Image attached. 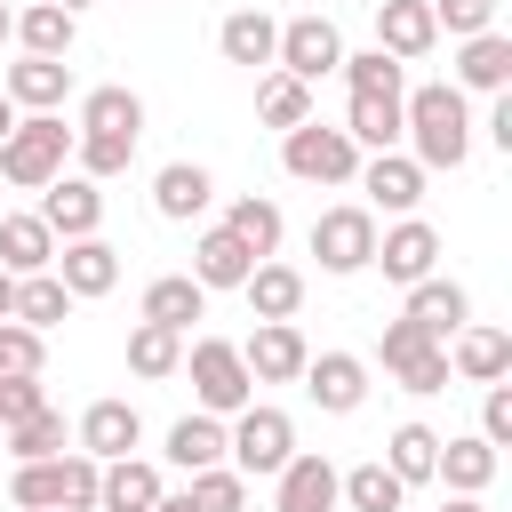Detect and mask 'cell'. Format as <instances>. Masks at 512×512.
Instances as JSON below:
<instances>
[{
  "instance_id": "3",
  "label": "cell",
  "mask_w": 512,
  "mask_h": 512,
  "mask_svg": "<svg viewBox=\"0 0 512 512\" xmlns=\"http://www.w3.org/2000/svg\"><path fill=\"white\" fill-rule=\"evenodd\" d=\"M288 456H296V424H288V408L248 400L240 416H224V464H232L240 480H272Z\"/></svg>"
},
{
  "instance_id": "16",
  "label": "cell",
  "mask_w": 512,
  "mask_h": 512,
  "mask_svg": "<svg viewBox=\"0 0 512 512\" xmlns=\"http://www.w3.org/2000/svg\"><path fill=\"white\" fill-rule=\"evenodd\" d=\"M32 216H40L56 240H88V232H104V192H96L88 176H56Z\"/></svg>"
},
{
  "instance_id": "53",
  "label": "cell",
  "mask_w": 512,
  "mask_h": 512,
  "mask_svg": "<svg viewBox=\"0 0 512 512\" xmlns=\"http://www.w3.org/2000/svg\"><path fill=\"white\" fill-rule=\"evenodd\" d=\"M8 312H16V280L0 272V320H8Z\"/></svg>"
},
{
  "instance_id": "12",
  "label": "cell",
  "mask_w": 512,
  "mask_h": 512,
  "mask_svg": "<svg viewBox=\"0 0 512 512\" xmlns=\"http://www.w3.org/2000/svg\"><path fill=\"white\" fill-rule=\"evenodd\" d=\"M296 384L312 392L320 416H352V408L368 400V360H360V352H312Z\"/></svg>"
},
{
  "instance_id": "5",
  "label": "cell",
  "mask_w": 512,
  "mask_h": 512,
  "mask_svg": "<svg viewBox=\"0 0 512 512\" xmlns=\"http://www.w3.org/2000/svg\"><path fill=\"white\" fill-rule=\"evenodd\" d=\"M280 168L296 184H352L360 176V144L344 128H328V120H304V128L280 136Z\"/></svg>"
},
{
  "instance_id": "9",
  "label": "cell",
  "mask_w": 512,
  "mask_h": 512,
  "mask_svg": "<svg viewBox=\"0 0 512 512\" xmlns=\"http://www.w3.org/2000/svg\"><path fill=\"white\" fill-rule=\"evenodd\" d=\"M48 272L64 280L72 304H88V296H112V288H120V248H112L104 232H88V240H56V264H48Z\"/></svg>"
},
{
  "instance_id": "1",
  "label": "cell",
  "mask_w": 512,
  "mask_h": 512,
  "mask_svg": "<svg viewBox=\"0 0 512 512\" xmlns=\"http://www.w3.org/2000/svg\"><path fill=\"white\" fill-rule=\"evenodd\" d=\"M400 136H408V160L424 168V176H456L464 160H472V112H464V88L456 80H424V88H408L400 96Z\"/></svg>"
},
{
  "instance_id": "45",
  "label": "cell",
  "mask_w": 512,
  "mask_h": 512,
  "mask_svg": "<svg viewBox=\"0 0 512 512\" xmlns=\"http://www.w3.org/2000/svg\"><path fill=\"white\" fill-rule=\"evenodd\" d=\"M424 8H432V32H448V40L496 32V0H424Z\"/></svg>"
},
{
  "instance_id": "38",
  "label": "cell",
  "mask_w": 512,
  "mask_h": 512,
  "mask_svg": "<svg viewBox=\"0 0 512 512\" xmlns=\"http://www.w3.org/2000/svg\"><path fill=\"white\" fill-rule=\"evenodd\" d=\"M224 232H232V240H240V248H248V256L264 264V256L280 248V232H288V224H280V208H272V200H256V192H240V200L224 208Z\"/></svg>"
},
{
  "instance_id": "42",
  "label": "cell",
  "mask_w": 512,
  "mask_h": 512,
  "mask_svg": "<svg viewBox=\"0 0 512 512\" xmlns=\"http://www.w3.org/2000/svg\"><path fill=\"white\" fill-rule=\"evenodd\" d=\"M8 504H16V512H64V472H56V456H48V464H16V472H8Z\"/></svg>"
},
{
  "instance_id": "8",
  "label": "cell",
  "mask_w": 512,
  "mask_h": 512,
  "mask_svg": "<svg viewBox=\"0 0 512 512\" xmlns=\"http://www.w3.org/2000/svg\"><path fill=\"white\" fill-rule=\"evenodd\" d=\"M344 64V32L328 24V16H288L280 24V48H272V72H288V80H304V88H320L328 72Z\"/></svg>"
},
{
  "instance_id": "23",
  "label": "cell",
  "mask_w": 512,
  "mask_h": 512,
  "mask_svg": "<svg viewBox=\"0 0 512 512\" xmlns=\"http://www.w3.org/2000/svg\"><path fill=\"white\" fill-rule=\"evenodd\" d=\"M8 40L24 48V56H72V40H80V16L72 8H56V0H32V8H16V24H8Z\"/></svg>"
},
{
  "instance_id": "55",
  "label": "cell",
  "mask_w": 512,
  "mask_h": 512,
  "mask_svg": "<svg viewBox=\"0 0 512 512\" xmlns=\"http://www.w3.org/2000/svg\"><path fill=\"white\" fill-rule=\"evenodd\" d=\"M8 24H16V8H0V40H8Z\"/></svg>"
},
{
  "instance_id": "48",
  "label": "cell",
  "mask_w": 512,
  "mask_h": 512,
  "mask_svg": "<svg viewBox=\"0 0 512 512\" xmlns=\"http://www.w3.org/2000/svg\"><path fill=\"white\" fill-rule=\"evenodd\" d=\"M480 440L512 448V384H480Z\"/></svg>"
},
{
  "instance_id": "51",
  "label": "cell",
  "mask_w": 512,
  "mask_h": 512,
  "mask_svg": "<svg viewBox=\"0 0 512 512\" xmlns=\"http://www.w3.org/2000/svg\"><path fill=\"white\" fill-rule=\"evenodd\" d=\"M440 512H488L480 496H440Z\"/></svg>"
},
{
  "instance_id": "28",
  "label": "cell",
  "mask_w": 512,
  "mask_h": 512,
  "mask_svg": "<svg viewBox=\"0 0 512 512\" xmlns=\"http://www.w3.org/2000/svg\"><path fill=\"white\" fill-rule=\"evenodd\" d=\"M240 296H248V312H256V320H296V312H304V272L264 256V264L240 280Z\"/></svg>"
},
{
  "instance_id": "13",
  "label": "cell",
  "mask_w": 512,
  "mask_h": 512,
  "mask_svg": "<svg viewBox=\"0 0 512 512\" xmlns=\"http://www.w3.org/2000/svg\"><path fill=\"white\" fill-rule=\"evenodd\" d=\"M352 184L368 192L360 208H384V216H416V200H424V168H416L408 152H368Z\"/></svg>"
},
{
  "instance_id": "41",
  "label": "cell",
  "mask_w": 512,
  "mask_h": 512,
  "mask_svg": "<svg viewBox=\"0 0 512 512\" xmlns=\"http://www.w3.org/2000/svg\"><path fill=\"white\" fill-rule=\"evenodd\" d=\"M336 72H344V88H352V96H408V64H392L384 48H360V56L344 48V64H336Z\"/></svg>"
},
{
  "instance_id": "18",
  "label": "cell",
  "mask_w": 512,
  "mask_h": 512,
  "mask_svg": "<svg viewBox=\"0 0 512 512\" xmlns=\"http://www.w3.org/2000/svg\"><path fill=\"white\" fill-rule=\"evenodd\" d=\"M400 320H416L432 344H448V336L472 320V296H464V280H440V272H432V280H416V288H408Z\"/></svg>"
},
{
  "instance_id": "4",
  "label": "cell",
  "mask_w": 512,
  "mask_h": 512,
  "mask_svg": "<svg viewBox=\"0 0 512 512\" xmlns=\"http://www.w3.org/2000/svg\"><path fill=\"white\" fill-rule=\"evenodd\" d=\"M184 368H192V400H200V416H240V408L256 400V376H248L240 344H224V336H192Z\"/></svg>"
},
{
  "instance_id": "46",
  "label": "cell",
  "mask_w": 512,
  "mask_h": 512,
  "mask_svg": "<svg viewBox=\"0 0 512 512\" xmlns=\"http://www.w3.org/2000/svg\"><path fill=\"white\" fill-rule=\"evenodd\" d=\"M40 360H48V336L0 320V376H40Z\"/></svg>"
},
{
  "instance_id": "26",
  "label": "cell",
  "mask_w": 512,
  "mask_h": 512,
  "mask_svg": "<svg viewBox=\"0 0 512 512\" xmlns=\"http://www.w3.org/2000/svg\"><path fill=\"white\" fill-rule=\"evenodd\" d=\"M56 264V232L24 208V216H0V272L8 280H32V272H48Z\"/></svg>"
},
{
  "instance_id": "11",
  "label": "cell",
  "mask_w": 512,
  "mask_h": 512,
  "mask_svg": "<svg viewBox=\"0 0 512 512\" xmlns=\"http://www.w3.org/2000/svg\"><path fill=\"white\" fill-rule=\"evenodd\" d=\"M384 280H400V288H416V280H432V264H440V232L424 224V216H400L392 232H376V256H368Z\"/></svg>"
},
{
  "instance_id": "15",
  "label": "cell",
  "mask_w": 512,
  "mask_h": 512,
  "mask_svg": "<svg viewBox=\"0 0 512 512\" xmlns=\"http://www.w3.org/2000/svg\"><path fill=\"white\" fill-rule=\"evenodd\" d=\"M448 376H456V384H504V376H512V336L488 328V320H464V328L448 336Z\"/></svg>"
},
{
  "instance_id": "17",
  "label": "cell",
  "mask_w": 512,
  "mask_h": 512,
  "mask_svg": "<svg viewBox=\"0 0 512 512\" xmlns=\"http://www.w3.org/2000/svg\"><path fill=\"white\" fill-rule=\"evenodd\" d=\"M272 512H336V464L296 448L280 472H272Z\"/></svg>"
},
{
  "instance_id": "29",
  "label": "cell",
  "mask_w": 512,
  "mask_h": 512,
  "mask_svg": "<svg viewBox=\"0 0 512 512\" xmlns=\"http://www.w3.org/2000/svg\"><path fill=\"white\" fill-rule=\"evenodd\" d=\"M200 312H208V288H200L192 272H160V280L144 288V312H136V320H152V328H176V336H184Z\"/></svg>"
},
{
  "instance_id": "37",
  "label": "cell",
  "mask_w": 512,
  "mask_h": 512,
  "mask_svg": "<svg viewBox=\"0 0 512 512\" xmlns=\"http://www.w3.org/2000/svg\"><path fill=\"white\" fill-rule=\"evenodd\" d=\"M336 504H352V512H400V504H408V488L384 472V456H368V464L336 472Z\"/></svg>"
},
{
  "instance_id": "22",
  "label": "cell",
  "mask_w": 512,
  "mask_h": 512,
  "mask_svg": "<svg viewBox=\"0 0 512 512\" xmlns=\"http://www.w3.org/2000/svg\"><path fill=\"white\" fill-rule=\"evenodd\" d=\"M160 496H168V480H160V464H144V456H120V464L96 472V512H152Z\"/></svg>"
},
{
  "instance_id": "39",
  "label": "cell",
  "mask_w": 512,
  "mask_h": 512,
  "mask_svg": "<svg viewBox=\"0 0 512 512\" xmlns=\"http://www.w3.org/2000/svg\"><path fill=\"white\" fill-rule=\"evenodd\" d=\"M256 120H264V128H280V136H288V128H304V120H312V88H304V80H288V72H264V80H256Z\"/></svg>"
},
{
  "instance_id": "14",
  "label": "cell",
  "mask_w": 512,
  "mask_h": 512,
  "mask_svg": "<svg viewBox=\"0 0 512 512\" xmlns=\"http://www.w3.org/2000/svg\"><path fill=\"white\" fill-rule=\"evenodd\" d=\"M240 360H248V376H256V384H296V376H304V360H312V344H304V328H296V320H256V336L240 344Z\"/></svg>"
},
{
  "instance_id": "27",
  "label": "cell",
  "mask_w": 512,
  "mask_h": 512,
  "mask_svg": "<svg viewBox=\"0 0 512 512\" xmlns=\"http://www.w3.org/2000/svg\"><path fill=\"white\" fill-rule=\"evenodd\" d=\"M456 88L504 96V88H512V40H504V32H472V40L456 48Z\"/></svg>"
},
{
  "instance_id": "50",
  "label": "cell",
  "mask_w": 512,
  "mask_h": 512,
  "mask_svg": "<svg viewBox=\"0 0 512 512\" xmlns=\"http://www.w3.org/2000/svg\"><path fill=\"white\" fill-rule=\"evenodd\" d=\"M488 144H496V152H512V88L488 104Z\"/></svg>"
},
{
  "instance_id": "7",
  "label": "cell",
  "mask_w": 512,
  "mask_h": 512,
  "mask_svg": "<svg viewBox=\"0 0 512 512\" xmlns=\"http://www.w3.org/2000/svg\"><path fill=\"white\" fill-rule=\"evenodd\" d=\"M312 256H320V272H336V280L368 272V256H376V208H360V200L320 208V216H312Z\"/></svg>"
},
{
  "instance_id": "34",
  "label": "cell",
  "mask_w": 512,
  "mask_h": 512,
  "mask_svg": "<svg viewBox=\"0 0 512 512\" xmlns=\"http://www.w3.org/2000/svg\"><path fill=\"white\" fill-rule=\"evenodd\" d=\"M16 328H32V336H48V328H64L72 320V296H64V280L56 272H32V280H16V312H8Z\"/></svg>"
},
{
  "instance_id": "10",
  "label": "cell",
  "mask_w": 512,
  "mask_h": 512,
  "mask_svg": "<svg viewBox=\"0 0 512 512\" xmlns=\"http://www.w3.org/2000/svg\"><path fill=\"white\" fill-rule=\"evenodd\" d=\"M136 440H144L136 400H88V408H80V424H72V448H80V456H96V464L136 456Z\"/></svg>"
},
{
  "instance_id": "25",
  "label": "cell",
  "mask_w": 512,
  "mask_h": 512,
  "mask_svg": "<svg viewBox=\"0 0 512 512\" xmlns=\"http://www.w3.org/2000/svg\"><path fill=\"white\" fill-rule=\"evenodd\" d=\"M208 200H216V176H208L200 160H168V168L152 176V208H160L168 224H192Z\"/></svg>"
},
{
  "instance_id": "2",
  "label": "cell",
  "mask_w": 512,
  "mask_h": 512,
  "mask_svg": "<svg viewBox=\"0 0 512 512\" xmlns=\"http://www.w3.org/2000/svg\"><path fill=\"white\" fill-rule=\"evenodd\" d=\"M64 168H72V128H64V112H24V120L8 128V144H0V176H8L16 192H48Z\"/></svg>"
},
{
  "instance_id": "20",
  "label": "cell",
  "mask_w": 512,
  "mask_h": 512,
  "mask_svg": "<svg viewBox=\"0 0 512 512\" xmlns=\"http://www.w3.org/2000/svg\"><path fill=\"white\" fill-rule=\"evenodd\" d=\"M0 96H8L16 112H56V104L72 96V64H56V56H16L8 80H0Z\"/></svg>"
},
{
  "instance_id": "49",
  "label": "cell",
  "mask_w": 512,
  "mask_h": 512,
  "mask_svg": "<svg viewBox=\"0 0 512 512\" xmlns=\"http://www.w3.org/2000/svg\"><path fill=\"white\" fill-rule=\"evenodd\" d=\"M40 408H56L40 376H0V424H16V416H40Z\"/></svg>"
},
{
  "instance_id": "31",
  "label": "cell",
  "mask_w": 512,
  "mask_h": 512,
  "mask_svg": "<svg viewBox=\"0 0 512 512\" xmlns=\"http://www.w3.org/2000/svg\"><path fill=\"white\" fill-rule=\"evenodd\" d=\"M248 272H256V256H248L224 224H208V232L192 240V280H200V288H240Z\"/></svg>"
},
{
  "instance_id": "56",
  "label": "cell",
  "mask_w": 512,
  "mask_h": 512,
  "mask_svg": "<svg viewBox=\"0 0 512 512\" xmlns=\"http://www.w3.org/2000/svg\"><path fill=\"white\" fill-rule=\"evenodd\" d=\"M56 8H72V16H80V8H96V0H56Z\"/></svg>"
},
{
  "instance_id": "40",
  "label": "cell",
  "mask_w": 512,
  "mask_h": 512,
  "mask_svg": "<svg viewBox=\"0 0 512 512\" xmlns=\"http://www.w3.org/2000/svg\"><path fill=\"white\" fill-rule=\"evenodd\" d=\"M128 368H136L144 384L176 376V368H184V336H176V328H152V320H136V328H128Z\"/></svg>"
},
{
  "instance_id": "44",
  "label": "cell",
  "mask_w": 512,
  "mask_h": 512,
  "mask_svg": "<svg viewBox=\"0 0 512 512\" xmlns=\"http://www.w3.org/2000/svg\"><path fill=\"white\" fill-rule=\"evenodd\" d=\"M184 504H192V512H248V480H240L232 464H208V472H192Z\"/></svg>"
},
{
  "instance_id": "43",
  "label": "cell",
  "mask_w": 512,
  "mask_h": 512,
  "mask_svg": "<svg viewBox=\"0 0 512 512\" xmlns=\"http://www.w3.org/2000/svg\"><path fill=\"white\" fill-rule=\"evenodd\" d=\"M128 160H136V144H128V136H72V176H88V184L128 176Z\"/></svg>"
},
{
  "instance_id": "47",
  "label": "cell",
  "mask_w": 512,
  "mask_h": 512,
  "mask_svg": "<svg viewBox=\"0 0 512 512\" xmlns=\"http://www.w3.org/2000/svg\"><path fill=\"white\" fill-rule=\"evenodd\" d=\"M56 472H64V512H96V456H80V448H64L56 456Z\"/></svg>"
},
{
  "instance_id": "30",
  "label": "cell",
  "mask_w": 512,
  "mask_h": 512,
  "mask_svg": "<svg viewBox=\"0 0 512 512\" xmlns=\"http://www.w3.org/2000/svg\"><path fill=\"white\" fill-rule=\"evenodd\" d=\"M432 480H440L448 496H480V488L496 480V448H488L480 432H464V440H440V464H432Z\"/></svg>"
},
{
  "instance_id": "35",
  "label": "cell",
  "mask_w": 512,
  "mask_h": 512,
  "mask_svg": "<svg viewBox=\"0 0 512 512\" xmlns=\"http://www.w3.org/2000/svg\"><path fill=\"white\" fill-rule=\"evenodd\" d=\"M0 440H8V456H16V464H48V456H64V448H72V432H64V408L16 416V424H0Z\"/></svg>"
},
{
  "instance_id": "52",
  "label": "cell",
  "mask_w": 512,
  "mask_h": 512,
  "mask_svg": "<svg viewBox=\"0 0 512 512\" xmlns=\"http://www.w3.org/2000/svg\"><path fill=\"white\" fill-rule=\"evenodd\" d=\"M16 120H24V112H16L8 96H0V144H8V128H16Z\"/></svg>"
},
{
  "instance_id": "6",
  "label": "cell",
  "mask_w": 512,
  "mask_h": 512,
  "mask_svg": "<svg viewBox=\"0 0 512 512\" xmlns=\"http://www.w3.org/2000/svg\"><path fill=\"white\" fill-rule=\"evenodd\" d=\"M376 360H384V376L400 384V392H448L456 376H448V344H432L416 320H384V336H376Z\"/></svg>"
},
{
  "instance_id": "54",
  "label": "cell",
  "mask_w": 512,
  "mask_h": 512,
  "mask_svg": "<svg viewBox=\"0 0 512 512\" xmlns=\"http://www.w3.org/2000/svg\"><path fill=\"white\" fill-rule=\"evenodd\" d=\"M152 512H192V504H184V496H160V504H152Z\"/></svg>"
},
{
  "instance_id": "32",
  "label": "cell",
  "mask_w": 512,
  "mask_h": 512,
  "mask_svg": "<svg viewBox=\"0 0 512 512\" xmlns=\"http://www.w3.org/2000/svg\"><path fill=\"white\" fill-rule=\"evenodd\" d=\"M344 136L360 144V160L368 152H400V96H352L344 104Z\"/></svg>"
},
{
  "instance_id": "19",
  "label": "cell",
  "mask_w": 512,
  "mask_h": 512,
  "mask_svg": "<svg viewBox=\"0 0 512 512\" xmlns=\"http://www.w3.org/2000/svg\"><path fill=\"white\" fill-rule=\"evenodd\" d=\"M376 48H384L392 64H416V56H432V48H440V32H432V8H424V0H376Z\"/></svg>"
},
{
  "instance_id": "36",
  "label": "cell",
  "mask_w": 512,
  "mask_h": 512,
  "mask_svg": "<svg viewBox=\"0 0 512 512\" xmlns=\"http://www.w3.org/2000/svg\"><path fill=\"white\" fill-rule=\"evenodd\" d=\"M432 464H440V432H432V424H400V432L384 440V472H392L400 488H424Z\"/></svg>"
},
{
  "instance_id": "33",
  "label": "cell",
  "mask_w": 512,
  "mask_h": 512,
  "mask_svg": "<svg viewBox=\"0 0 512 512\" xmlns=\"http://www.w3.org/2000/svg\"><path fill=\"white\" fill-rule=\"evenodd\" d=\"M168 464L176 472H208V464H224V416H176L168 424Z\"/></svg>"
},
{
  "instance_id": "21",
  "label": "cell",
  "mask_w": 512,
  "mask_h": 512,
  "mask_svg": "<svg viewBox=\"0 0 512 512\" xmlns=\"http://www.w3.org/2000/svg\"><path fill=\"white\" fill-rule=\"evenodd\" d=\"M72 136H128V144H144V96L120 88V80H112V88H88Z\"/></svg>"
},
{
  "instance_id": "24",
  "label": "cell",
  "mask_w": 512,
  "mask_h": 512,
  "mask_svg": "<svg viewBox=\"0 0 512 512\" xmlns=\"http://www.w3.org/2000/svg\"><path fill=\"white\" fill-rule=\"evenodd\" d=\"M216 48H224V64H248V72H272V48H280V24H272L264 8H232V16L216 24Z\"/></svg>"
}]
</instances>
